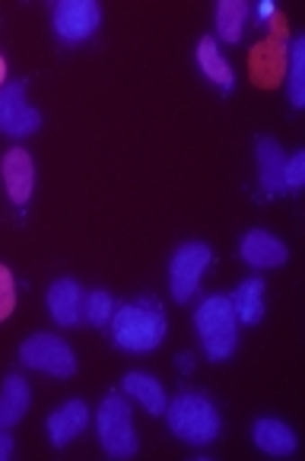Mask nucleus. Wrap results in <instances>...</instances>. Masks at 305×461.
Segmentation results:
<instances>
[{
	"mask_svg": "<svg viewBox=\"0 0 305 461\" xmlns=\"http://www.w3.org/2000/svg\"><path fill=\"white\" fill-rule=\"evenodd\" d=\"M169 334V319L157 296H140L112 315V338L128 353L157 350Z\"/></svg>",
	"mask_w": 305,
	"mask_h": 461,
	"instance_id": "obj_1",
	"label": "nucleus"
},
{
	"mask_svg": "<svg viewBox=\"0 0 305 461\" xmlns=\"http://www.w3.org/2000/svg\"><path fill=\"white\" fill-rule=\"evenodd\" d=\"M166 420L172 433L191 446H211L223 429L217 404L197 392H182L178 398H172L166 404Z\"/></svg>",
	"mask_w": 305,
	"mask_h": 461,
	"instance_id": "obj_2",
	"label": "nucleus"
},
{
	"mask_svg": "<svg viewBox=\"0 0 305 461\" xmlns=\"http://www.w3.org/2000/svg\"><path fill=\"white\" fill-rule=\"evenodd\" d=\"M194 328L197 338L203 344V353L211 357L213 363L229 360L236 353L238 344V319L232 312L229 296H207L194 312Z\"/></svg>",
	"mask_w": 305,
	"mask_h": 461,
	"instance_id": "obj_3",
	"label": "nucleus"
},
{
	"mask_svg": "<svg viewBox=\"0 0 305 461\" xmlns=\"http://www.w3.org/2000/svg\"><path fill=\"white\" fill-rule=\"evenodd\" d=\"M286 58H290V32H286V16H271V35L248 51V74L255 86L274 89L286 77Z\"/></svg>",
	"mask_w": 305,
	"mask_h": 461,
	"instance_id": "obj_4",
	"label": "nucleus"
},
{
	"mask_svg": "<svg viewBox=\"0 0 305 461\" xmlns=\"http://www.w3.org/2000/svg\"><path fill=\"white\" fill-rule=\"evenodd\" d=\"M99 446L109 458H134L140 439H137L134 420H130V407L128 401L118 392H112L109 398L99 404Z\"/></svg>",
	"mask_w": 305,
	"mask_h": 461,
	"instance_id": "obj_5",
	"label": "nucleus"
},
{
	"mask_svg": "<svg viewBox=\"0 0 305 461\" xmlns=\"http://www.w3.org/2000/svg\"><path fill=\"white\" fill-rule=\"evenodd\" d=\"M20 363L35 373L55 375V379H70L76 373V357L70 344L58 334H32L26 344L20 347Z\"/></svg>",
	"mask_w": 305,
	"mask_h": 461,
	"instance_id": "obj_6",
	"label": "nucleus"
},
{
	"mask_svg": "<svg viewBox=\"0 0 305 461\" xmlns=\"http://www.w3.org/2000/svg\"><path fill=\"white\" fill-rule=\"evenodd\" d=\"M213 261V251L207 242H184L175 249L169 261V290L178 303H188L194 299L197 286H201L203 271L211 267Z\"/></svg>",
	"mask_w": 305,
	"mask_h": 461,
	"instance_id": "obj_7",
	"label": "nucleus"
},
{
	"mask_svg": "<svg viewBox=\"0 0 305 461\" xmlns=\"http://www.w3.org/2000/svg\"><path fill=\"white\" fill-rule=\"evenodd\" d=\"M41 128V112L32 109L26 99V86L20 80L0 89V134L32 137Z\"/></svg>",
	"mask_w": 305,
	"mask_h": 461,
	"instance_id": "obj_8",
	"label": "nucleus"
},
{
	"mask_svg": "<svg viewBox=\"0 0 305 461\" xmlns=\"http://www.w3.org/2000/svg\"><path fill=\"white\" fill-rule=\"evenodd\" d=\"M51 23L64 41H83L99 29L102 7L95 0H58L51 10Z\"/></svg>",
	"mask_w": 305,
	"mask_h": 461,
	"instance_id": "obj_9",
	"label": "nucleus"
},
{
	"mask_svg": "<svg viewBox=\"0 0 305 461\" xmlns=\"http://www.w3.org/2000/svg\"><path fill=\"white\" fill-rule=\"evenodd\" d=\"M0 176H4V188H7L10 201L16 207H26L29 197L35 191V166H32V157H29L22 147H13L7 149V157L0 163Z\"/></svg>",
	"mask_w": 305,
	"mask_h": 461,
	"instance_id": "obj_10",
	"label": "nucleus"
},
{
	"mask_svg": "<svg viewBox=\"0 0 305 461\" xmlns=\"http://www.w3.org/2000/svg\"><path fill=\"white\" fill-rule=\"evenodd\" d=\"M238 255H242L245 265L251 267H283L290 261V249L280 242L277 236H271L267 230H248L242 236V245H238Z\"/></svg>",
	"mask_w": 305,
	"mask_h": 461,
	"instance_id": "obj_11",
	"label": "nucleus"
},
{
	"mask_svg": "<svg viewBox=\"0 0 305 461\" xmlns=\"http://www.w3.org/2000/svg\"><path fill=\"white\" fill-rule=\"evenodd\" d=\"M83 286L74 277H61L48 286V312L61 328H74L76 321H83Z\"/></svg>",
	"mask_w": 305,
	"mask_h": 461,
	"instance_id": "obj_12",
	"label": "nucleus"
},
{
	"mask_svg": "<svg viewBox=\"0 0 305 461\" xmlns=\"http://www.w3.org/2000/svg\"><path fill=\"white\" fill-rule=\"evenodd\" d=\"M86 427H89L86 401L74 398V401H67V404H61L55 414L48 417V442H51L55 448H64V446H70V442H74Z\"/></svg>",
	"mask_w": 305,
	"mask_h": 461,
	"instance_id": "obj_13",
	"label": "nucleus"
},
{
	"mask_svg": "<svg viewBox=\"0 0 305 461\" xmlns=\"http://www.w3.org/2000/svg\"><path fill=\"white\" fill-rule=\"evenodd\" d=\"M255 157H258V176H261V188H265L267 197L280 194L283 188V147H280L274 137H261L255 143Z\"/></svg>",
	"mask_w": 305,
	"mask_h": 461,
	"instance_id": "obj_14",
	"label": "nucleus"
},
{
	"mask_svg": "<svg viewBox=\"0 0 305 461\" xmlns=\"http://www.w3.org/2000/svg\"><path fill=\"white\" fill-rule=\"evenodd\" d=\"M251 439H255V446L261 448V452L267 455H292L296 452V433H292V427H286L283 420H274V417H261V420H255V427H251Z\"/></svg>",
	"mask_w": 305,
	"mask_h": 461,
	"instance_id": "obj_15",
	"label": "nucleus"
},
{
	"mask_svg": "<svg viewBox=\"0 0 305 461\" xmlns=\"http://www.w3.org/2000/svg\"><path fill=\"white\" fill-rule=\"evenodd\" d=\"M29 401H32V392H29V382L22 375L10 373L4 379V392H0V429H10L26 417Z\"/></svg>",
	"mask_w": 305,
	"mask_h": 461,
	"instance_id": "obj_16",
	"label": "nucleus"
},
{
	"mask_svg": "<svg viewBox=\"0 0 305 461\" xmlns=\"http://www.w3.org/2000/svg\"><path fill=\"white\" fill-rule=\"evenodd\" d=\"M197 68L203 70V77H207V80H213L220 89H226V93L236 86V74H232L229 61L223 58V51H220V41L213 39V35H203V39L197 41Z\"/></svg>",
	"mask_w": 305,
	"mask_h": 461,
	"instance_id": "obj_17",
	"label": "nucleus"
},
{
	"mask_svg": "<svg viewBox=\"0 0 305 461\" xmlns=\"http://www.w3.org/2000/svg\"><path fill=\"white\" fill-rule=\"evenodd\" d=\"M232 312L242 325H258L265 319V280L248 277L238 284V290L229 296Z\"/></svg>",
	"mask_w": 305,
	"mask_h": 461,
	"instance_id": "obj_18",
	"label": "nucleus"
},
{
	"mask_svg": "<svg viewBox=\"0 0 305 461\" xmlns=\"http://www.w3.org/2000/svg\"><path fill=\"white\" fill-rule=\"evenodd\" d=\"M121 385H124V392H128L130 398L140 401L143 411H149V414H166V404H169V398H166L159 379H153V375H147V373H128L121 379Z\"/></svg>",
	"mask_w": 305,
	"mask_h": 461,
	"instance_id": "obj_19",
	"label": "nucleus"
},
{
	"mask_svg": "<svg viewBox=\"0 0 305 461\" xmlns=\"http://www.w3.org/2000/svg\"><path fill=\"white\" fill-rule=\"evenodd\" d=\"M286 93H290L292 109H305V39H290V58H286Z\"/></svg>",
	"mask_w": 305,
	"mask_h": 461,
	"instance_id": "obj_20",
	"label": "nucleus"
},
{
	"mask_svg": "<svg viewBox=\"0 0 305 461\" xmlns=\"http://www.w3.org/2000/svg\"><path fill=\"white\" fill-rule=\"evenodd\" d=\"M251 7L245 0H223L217 7V39L236 45L245 32V20H248Z\"/></svg>",
	"mask_w": 305,
	"mask_h": 461,
	"instance_id": "obj_21",
	"label": "nucleus"
},
{
	"mask_svg": "<svg viewBox=\"0 0 305 461\" xmlns=\"http://www.w3.org/2000/svg\"><path fill=\"white\" fill-rule=\"evenodd\" d=\"M112 315H115V299H112V293H105V290L86 293V299H83V321L102 328V325H109Z\"/></svg>",
	"mask_w": 305,
	"mask_h": 461,
	"instance_id": "obj_22",
	"label": "nucleus"
},
{
	"mask_svg": "<svg viewBox=\"0 0 305 461\" xmlns=\"http://www.w3.org/2000/svg\"><path fill=\"white\" fill-rule=\"evenodd\" d=\"M16 309V280L10 267L0 265V321H7Z\"/></svg>",
	"mask_w": 305,
	"mask_h": 461,
	"instance_id": "obj_23",
	"label": "nucleus"
},
{
	"mask_svg": "<svg viewBox=\"0 0 305 461\" xmlns=\"http://www.w3.org/2000/svg\"><path fill=\"white\" fill-rule=\"evenodd\" d=\"M305 185V149L292 153L283 163V188L286 191H299Z\"/></svg>",
	"mask_w": 305,
	"mask_h": 461,
	"instance_id": "obj_24",
	"label": "nucleus"
},
{
	"mask_svg": "<svg viewBox=\"0 0 305 461\" xmlns=\"http://www.w3.org/2000/svg\"><path fill=\"white\" fill-rule=\"evenodd\" d=\"M13 448H16L13 436H10L7 429H0V461H10V458H13Z\"/></svg>",
	"mask_w": 305,
	"mask_h": 461,
	"instance_id": "obj_25",
	"label": "nucleus"
},
{
	"mask_svg": "<svg viewBox=\"0 0 305 461\" xmlns=\"http://www.w3.org/2000/svg\"><path fill=\"white\" fill-rule=\"evenodd\" d=\"M178 369H182V373H191V369H194V357H191V353H182V357H178Z\"/></svg>",
	"mask_w": 305,
	"mask_h": 461,
	"instance_id": "obj_26",
	"label": "nucleus"
},
{
	"mask_svg": "<svg viewBox=\"0 0 305 461\" xmlns=\"http://www.w3.org/2000/svg\"><path fill=\"white\" fill-rule=\"evenodd\" d=\"M274 14H277V10H274V0H261V20H271Z\"/></svg>",
	"mask_w": 305,
	"mask_h": 461,
	"instance_id": "obj_27",
	"label": "nucleus"
},
{
	"mask_svg": "<svg viewBox=\"0 0 305 461\" xmlns=\"http://www.w3.org/2000/svg\"><path fill=\"white\" fill-rule=\"evenodd\" d=\"M7 86V61H4V55H0V89Z\"/></svg>",
	"mask_w": 305,
	"mask_h": 461,
	"instance_id": "obj_28",
	"label": "nucleus"
}]
</instances>
